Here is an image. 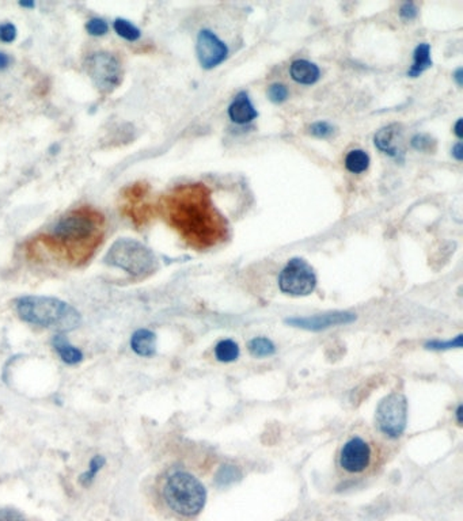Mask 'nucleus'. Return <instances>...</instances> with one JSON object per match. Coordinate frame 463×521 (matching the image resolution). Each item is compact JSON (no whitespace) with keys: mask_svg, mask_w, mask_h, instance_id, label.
<instances>
[{"mask_svg":"<svg viewBox=\"0 0 463 521\" xmlns=\"http://www.w3.org/2000/svg\"><path fill=\"white\" fill-rule=\"evenodd\" d=\"M160 209L167 223L197 250L214 247L227 238V222L215 208L211 190L204 183L174 188L162 199Z\"/></svg>","mask_w":463,"mask_h":521,"instance_id":"f257e3e1","label":"nucleus"},{"mask_svg":"<svg viewBox=\"0 0 463 521\" xmlns=\"http://www.w3.org/2000/svg\"><path fill=\"white\" fill-rule=\"evenodd\" d=\"M103 231V215L90 205H82L62 216L44 236V242L52 250L63 253L68 261L82 264L92 257Z\"/></svg>","mask_w":463,"mask_h":521,"instance_id":"f03ea898","label":"nucleus"},{"mask_svg":"<svg viewBox=\"0 0 463 521\" xmlns=\"http://www.w3.org/2000/svg\"><path fill=\"white\" fill-rule=\"evenodd\" d=\"M18 316L33 326L70 331L80 325V314L71 304L52 296H22L15 300Z\"/></svg>","mask_w":463,"mask_h":521,"instance_id":"7ed1b4c3","label":"nucleus"},{"mask_svg":"<svg viewBox=\"0 0 463 521\" xmlns=\"http://www.w3.org/2000/svg\"><path fill=\"white\" fill-rule=\"evenodd\" d=\"M162 496L168 509L184 518L197 516L207 501L204 485L195 475L182 470H175L166 476Z\"/></svg>","mask_w":463,"mask_h":521,"instance_id":"20e7f679","label":"nucleus"},{"mask_svg":"<svg viewBox=\"0 0 463 521\" xmlns=\"http://www.w3.org/2000/svg\"><path fill=\"white\" fill-rule=\"evenodd\" d=\"M103 262L140 279L153 275L158 269V259L151 249L131 238L117 239L106 253Z\"/></svg>","mask_w":463,"mask_h":521,"instance_id":"39448f33","label":"nucleus"},{"mask_svg":"<svg viewBox=\"0 0 463 521\" xmlns=\"http://www.w3.org/2000/svg\"><path fill=\"white\" fill-rule=\"evenodd\" d=\"M86 71L102 94L113 92L123 81V66L118 58L108 51H97L87 56Z\"/></svg>","mask_w":463,"mask_h":521,"instance_id":"423d86ee","label":"nucleus"},{"mask_svg":"<svg viewBox=\"0 0 463 521\" xmlns=\"http://www.w3.org/2000/svg\"><path fill=\"white\" fill-rule=\"evenodd\" d=\"M379 431L387 437H399L408 424V401L401 392H391L378 405L375 414Z\"/></svg>","mask_w":463,"mask_h":521,"instance_id":"0eeeda50","label":"nucleus"},{"mask_svg":"<svg viewBox=\"0 0 463 521\" xmlns=\"http://www.w3.org/2000/svg\"><path fill=\"white\" fill-rule=\"evenodd\" d=\"M316 287V276L302 258H292L279 276V288L291 296H308Z\"/></svg>","mask_w":463,"mask_h":521,"instance_id":"6e6552de","label":"nucleus"},{"mask_svg":"<svg viewBox=\"0 0 463 521\" xmlns=\"http://www.w3.org/2000/svg\"><path fill=\"white\" fill-rule=\"evenodd\" d=\"M150 188L145 182H136L123 190V212L136 227L147 223L153 215V205L147 203Z\"/></svg>","mask_w":463,"mask_h":521,"instance_id":"1a4fd4ad","label":"nucleus"},{"mask_svg":"<svg viewBox=\"0 0 463 521\" xmlns=\"http://www.w3.org/2000/svg\"><path fill=\"white\" fill-rule=\"evenodd\" d=\"M374 450L360 436L351 437L340 450V467L348 474H362L373 464Z\"/></svg>","mask_w":463,"mask_h":521,"instance_id":"9d476101","label":"nucleus"},{"mask_svg":"<svg viewBox=\"0 0 463 521\" xmlns=\"http://www.w3.org/2000/svg\"><path fill=\"white\" fill-rule=\"evenodd\" d=\"M196 52L200 64L205 70H211L222 64L229 55L227 47L210 30H201L197 37Z\"/></svg>","mask_w":463,"mask_h":521,"instance_id":"9b49d317","label":"nucleus"},{"mask_svg":"<svg viewBox=\"0 0 463 521\" xmlns=\"http://www.w3.org/2000/svg\"><path fill=\"white\" fill-rule=\"evenodd\" d=\"M356 319V316L351 312H329V314H321V315H314V316H308V318H291L287 319V323L302 327L306 330H323L331 326H338V325H347L351 323Z\"/></svg>","mask_w":463,"mask_h":521,"instance_id":"f8f14e48","label":"nucleus"},{"mask_svg":"<svg viewBox=\"0 0 463 521\" xmlns=\"http://www.w3.org/2000/svg\"><path fill=\"white\" fill-rule=\"evenodd\" d=\"M229 116H230L232 123L239 124V125H245V124L251 123L258 116V113L254 109L249 95L242 91L234 98V101L229 107Z\"/></svg>","mask_w":463,"mask_h":521,"instance_id":"ddd939ff","label":"nucleus"},{"mask_svg":"<svg viewBox=\"0 0 463 521\" xmlns=\"http://www.w3.org/2000/svg\"><path fill=\"white\" fill-rule=\"evenodd\" d=\"M131 349L140 357H153L156 352V334L149 329H139L131 337Z\"/></svg>","mask_w":463,"mask_h":521,"instance_id":"4468645a","label":"nucleus"},{"mask_svg":"<svg viewBox=\"0 0 463 521\" xmlns=\"http://www.w3.org/2000/svg\"><path fill=\"white\" fill-rule=\"evenodd\" d=\"M52 345L59 357L68 366H75L83 360L82 351L74 346L64 334H56L52 340Z\"/></svg>","mask_w":463,"mask_h":521,"instance_id":"2eb2a0df","label":"nucleus"},{"mask_svg":"<svg viewBox=\"0 0 463 521\" xmlns=\"http://www.w3.org/2000/svg\"><path fill=\"white\" fill-rule=\"evenodd\" d=\"M291 76L301 84H314L319 79V68L308 60H297L291 64Z\"/></svg>","mask_w":463,"mask_h":521,"instance_id":"dca6fc26","label":"nucleus"},{"mask_svg":"<svg viewBox=\"0 0 463 521\" xmlns=\"http://www.w3.org/2000/svg\"><path fill=\"white\" fill-rule=\"evenodd\" d=\"M431 67H432L431 47L428 44H420L414 51V63L408 71V75L410 77H418Z\"/></svg>","mask_w":463,"mask_h":521,"instance_id":"f3484780","label":"nucleus"},{"mask_svg":"<svg viewBox=\"0 0 463 521\" xmlns=\"http://www.w3.org/2000/svg\"><path fill=\"white\" fill-rule=\"evenodd\" d=\"M397 131H398L397 125H388V127L382 128L375 135V146L390 156H397V153H398L397 146L392 142L395 135H397Z\"/></svg>","mask_w":463,"mask_h":521,"instance_id":"a211bd4d","label":"nucleus"},{"mask_svg":"<svg viewBox=\"0 0 463 521\" xmlns=\"http://www.w3.org/2000/svg\"><path fill=\"white\" fill-rule=\"evenodd\" d=\"M370 166V156L363 149H352L345 157V167L353 174L366 171Z\"/></svg>","mask_w":463,"mask_h":521,"instance_id":"6ab92c4d","label":"nucleus"},{"mask_svg":"<svg viewBox=\"0 0 463 521\" xmlns=\"http://www.w3.org/2000/svg\"><path fill=\"white\" fill-rule=\"evenodd\" d=\"M113 29L117 33V36H120L121 38H124L125 41H129V42H135V41L140 40V37H142L140 29L138 26H135L131 21L124 19V18H117L113 22Z\"/></svg>","mask_w":463,"mask_h":521,"instance_id":"aec40b11","label":"nucleus"},{"mask_svg":"<svg viewBox=\"0 0 463 521\" xmlns=\"http://www.w3.org/2000/svg\"><path fill=\"white\" fill-rule=\"evenodd\" d=\"M215 357L222 363H232L239 357V346L232 340H223L215 346Z\"/></svg>","mask_w":463,"mask_h":521,"instance_id":"412c9836","label":"nucleus"},{"mask_svg":"<svg viewBox=\"0 0 463 521\" xmlns=\"http://www.w3.org/2000/svg\"><path fill=\"white\" fill-rule=\"evenodd\" d=\"M249 352L254 357H269L276 352V348L271 340L265 337H257L249 342Z\"/></svg>","mask_w":463,"mask_h":521,"instance_id":"4be33fe9","label":"nucleus"},{"mask_svg":"<svg viewBox=\"0 0 463 521\" xmlns=\"http://www.w3.org/2000/svg\"><path fill=\"white\" fill-rule=\"evenodd\" d=\"M105 464H106V459H105L103 456H101V455H95V456L91 459V461H90V464H88V468L80 475V478H79L80 483H82L83 486H90V485L92 483V481L95 479L97 474L102 470V467H103Z\"/></svg>","mask_w":463,"mask_h":521,"instance_id":"5701e85b","label":"nucleus"},{"mask_svg":"<svg viewBox=\"0 0 463 521\" xmlns=\"http://www.w3.org/2000/svg\"><path fill=\"white\" fill-rule=\"evenodd\" d=\"M86 31L92 37H102L109 31V25L102 18H91L86 23Z\"/></svg>","mask_w":463,"mask_h":521,"instance_id":"b1692460","label":"nucleus"},{"mask_svg":"<svg viewBox=\"0 0 463 521\" xmlns=\"http://www.w3.org/2000/svg\"><path fill=\"white\" fill-rule=\"evenodd\" d=\"M268 98L273 103H283L288 98V88L284 84H279V83L272 84L268 88Z\"/></svg>","mask_w":463,"mask_h":521,"instance_id":"393cba45","label":"nucleus"},{"mask_svg":"<svg viewBox=\"0 0 463 521\" xmlns=\"http://www.w3.org/2000/svg\"><path fill=\"white\" fill-rule=\"evenodd\" d=\"M18 36V29L14 23L11 22H4L0 23V41L4 44H11L16 40Z\"/></svg>","mask_w":463,"mask_h":521,"instance_id":"a878e982","label":"nucleus"},{"mask_svg":"<svg viewBox=\"0 0 463 521\" xmlns=\"http://www.w3.org/2000/svg\"><path fill=\"white\" fill-rule=\"evenodd\" d=\"M435 144H436L435 140L428 135H416L412 139V146H413V149H417V151H424V152L434 151Z\"/></svg>","mask_w":463,"mask_h":521,"instance_id":"bb28decb","label":"nucleus"},{"mask_svg":"<svg viewBox=\"0 0 463 521\" xmlns=\"http://www.w3.org/2000/svg\"><path fill=\"white\" fill-rule=\"evenodd\" d=\"M334 132V128L333 125H330L329 123H325V121H319V123H315L310 127V134L315 138H319V139H325V138H329L331 136Z\"/></svg>","mask_w":463,"mask_h":521,"instance_id":"cd10ccee","label":"nucleus"},{"mask_svg":"<svg viewBox=\"0 0 463 521\" xmlns=\"http://www.w3.org/2000/svg\"><path fill=\"white\" fill-rule=\"evenodd\" d=\"M0 521H27L25 515L14 508H1Z\"/></svg>","mask_w":463,"mask_h":521,"instance_id":"c85d7f7f","label":"nucleus"},{"mask_svg":"<svg viewBox=\"0 0 463 521\" xmlns=\"http://www.w3.org/2000/svg\"><path fill=\"white\" fill-rule=\"evenodd\" d=\"M399 14L403 19H414L417 16V7L414 5V3L409 1V3H405L402 4L401 10H399Z\"/></svg>","mask_w":463,"mask_h":521,"instance_id":"c756f323","label":"nucleus"},{"mask_svg":"<svg viewBox=\"0 0 463 521\" xmlns=\"http://www.w3.org/2000/svg\"><path fill=\"white\" fill-rule=\"evenodd\" d=\"M461 345H462V338H461V335H458L455 341H449V342H431L428 346H429V349H447V348H454V346L461 348Z\"/></svg>","mask_w":463,"mask_h":521,"instance_id":"7c9ffc66","label":"nucleus"},{"mask_svg":"<svg viewBox=\"0 0 463 521\" xmlns=\"http://www.w3.org/2000/svg\"><path fill=\"white\" fill-rule=\"evenodd\" d=\"M10 63H11V58L7 53L0 52V71L5 70L10 66Z\"/></svg>","mask_w":463,"mask_h":521,"instance_id":"2f4dec72","label":"nucleus"},{"mask_svg":"<svg viewBox=\"0 0 463 521\" xmlns=\"http://www.w3.org/2000/svg\"><path fill=\"white\" fill-rule=\"evenodd\" d=\"M453 156L458 160V162H461L463 159V147H462V143L460 142V143H457L454 147H453Z\"/></svg>","mask_w":463,"mask_h":521,"instance_id":"473e14b6","label":"nucleus"},{"mask_svg":"<svg viewBox=\"0 0 463 521\" xmlns=\"http://www.w3.org/2000/svg\"><path fill=\"white\" fill-rule=\"evenodd\" d=\"M454 132H455V135L458 136V139H462V120H461V118L457 121V124H455V128H454Z\"/></svg>","mask_w":463,"mask_h":521,"instance_id":"72a5a7b5","label":"nucleus"},{"mask_svg":"<svg viewBox=\"0 0 463 521\" xmlns=\"http://www.w3.org/2000/svg\"><path fill=\"white\" fill-rule=\"evenodd\" d=\"M462 75H463V70L462 68H458L457 71H455V74H454V79H455V81H457V84L461 87L463 84V79H462Z\"/></svg>","mask_w":463,"mask_h":521,"instance_id":"f704fd0d","label":"nucleus"},{"mask_svg":"<svg viewBox=\"0 0 463 521\" xmlns=\"http://www.w3.org/2000/svg\"><path fill=\"white\" fill-rule=\"evenodd\" d=\"M19 5L23 8H34L36 3L34 1H19Z\"/></svg>","mask_w":463,"mask_h":521,"instance_id":"c9c22d12","label":"nucleus"},{"mask_svg":"<svg viewBox=\"0 0 463 521\" xmlns=\"http://www.w3.org/2000/svg\"><path fill=\"white\" fill-rule=\"evenodd\" d=\"M462 406H460L458 410H457V420H458L460 425H462Z\"/></svg>","mask_w":463,"mask_h":521,"instance_id":"e433bc0d","label":"nucleus"}]
</instances>
